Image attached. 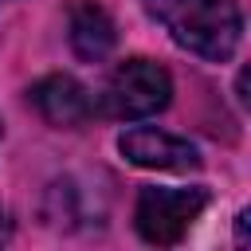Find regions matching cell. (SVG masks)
Returning a JSON list of instances; mask_svg holds the SVG:
<instances>
[{"mask_svg": "<svg viewBox=\"0 0 251 251\" xmlns=\"http://www.w3.org/2000/svg\"><path fill=\"white\" fill-rule=\"evenodd\" d=\"M169 102H173L169 71L161 63L137 55V59H126L110 71L98 114H110V118H122V122H141V118L161 114Z\"/></svg>", "mask_w": 251, "mask_h": 251, "instance_id": "cell-2", "label": "cell"}, {"mask_svg": "<svg viewBox=\"0 0 251 251\" xmlns=\"http://www.w3.org/2000/svg\"><path fill=\"white\" fill-rule=\"evenodd\" d=\"M235 227H239V247H243L247 243V212H239V224Z\"/></svg>", "mask_w": 251, "mask_h": 251, "instance_id": "cell-8", "label": "cell"}, {"mask_svg": "<svg viewBox=\"0 0 251 251\" xmlns=\"http://www.w3.org/2000/svg\"><path fill=\"white\" fill-rule=\"evenodd\" d=\"M0 4H4V0H0Z\"/></svg>", "mask_w": 251, "mask_h": 251, "instance_id": "cell-9", "label": "cell"}, {"mask_svg": "<svg viewBox=\"0 0 251 251\" xmlns=\"http://www.w3.org/2000/svg\"><path fill=\"white\" fill-rule=\"evenodd\" d=\"M141 8L169 31V39L208 63L235 55L243 39V12L231 0H141Z\"/></svg>", "mask_w": 251, "mask_h": 251, "instance_id": "cell-1", "label": "cell"}, {"mask_svg": "<svg viewBox=\"0 0 251 251\" xmlns=\"http://www.w3.org/2000/svg\"><path fill=\"white\" fill-rule=\"evenodd\" d=\"M118 149L137 169H165V173H188L200 165V153L192 141L165 133L157 126H133L118 137Z\"/></svg>", "mask_w": 251, "mask_h": 251, "instance_id": "cell-5", "label": "cell"}, {"mask_svg": "<svg viewBox=\"0 0 251 251\" xmlns=\"http://www.w3.org/2000/svg\"><path fill=\"white\" fill-rule=\"evenodd\" d=\"M31 106L39 110V118L55 129H78L98 114L94 94L75 78V75H43L31 90H27Z\"/></svg>", "mask_w": 251, "mask_h": 251, "instance_id": "cell-4", "label": "cell"}, {"mask_svg": "<svg viewBox=\"0 0 251 251\" xmlns=\"http://www.w3.org/2000/svg\"><path fill=\"white\" fill-rule=\"evenodd\" d=\"M8 235H12V220H8V212L0 204V243H8Z\"/></svg>", "mask_w": 251, "mask_h": 251, "instance_id": "cell-7", "label": "cell"}, {"mask_svg": "<svg viewBox=\"0 0 251 251\" xmlns=\"http://www.w3.org/2000/svg\"><path fill=\"white\" fill-rule=\"evenodd\" d=\"M208 208V192L204 188H141L137 208H133V224L137 235L153 247H173L188 235V227L200 220V212Z\"/></svg>", "mask_w": 251, "mask_h": 251, "instance_id": "cell-3", "label": "cell"}, {"mask_svg": "<svg viewBox=\"0 0 251 251\" xmlns=\"http://www.w3.org/2000/svg\"><path fill=\"white\" fill-rule=\"evenodd\" d=\"M0 133H4V129H0Z\"/></svg>", "mask_w": 251, "mask_h": 251, "instance_id": "cell-10", "label": "cell"}, {"mask_svg": "<svg viewBox=\"0 0 251 251\" xmlns=\"http://www.w3.org/2000/svg\"><path fill=\"white\" fill-rule=\"evenodd\" d=\"M67 39H71V51L86 63H102L114 43H118V27L110 20V12L94 0H78L71 4L67 12Z\"/></svg>", "mask_w": 251, "mask_h": 251, "instance_id": "cell-6", "label": "cell"}]
</instances>
